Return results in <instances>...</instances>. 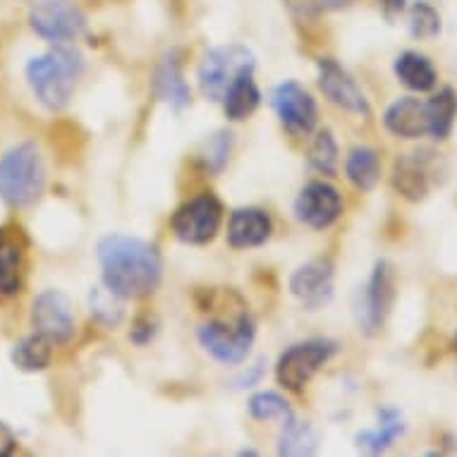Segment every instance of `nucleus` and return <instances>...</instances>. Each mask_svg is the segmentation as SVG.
<instances>
[{"label":"nucleus","mask_w":457,"mask_h":457,"mask_svg":"<svg viewBox=\"0 0 457 457\" xmlns=\"http://www.w3.org/2000/svg\"><path fill=\"white\" fill-rule=\"evenodd\" d=\"M98 263L105 287L122 300H139L156 293L163 276L161 254L154 245L129 235H105L98 242Z\"/></svg>","instance_id":"nucleus-1"},{"label":"nucleus","mask_w":457,"mask_h":457,"mask_svg":"<svg viewBox=\"0 0 457 457\" xmlns=\"http://www.w3.org/2000/svg\"><path fill=\"white\" fill-rule=\"evenodd\" d=\"M24 75L38 104L48 112H61L70 105L77 82L84 75V55L72 46L55 44L44 55L29 58Z\"/></svg>","instance_id":"nucleus-2"},{"label":"nucleus","mask_w":457,"mask_h":457,"mask_svg":"<svg viewBox=\"0 0 457 457\" xmlns=\"http://www.w3.org/2000/svg\"><path fill=\"white\" fill-rule=\"evenodd\" d=\"M44 189L46 165L37 144L20 142L0 156V199L8 206H31Z\"/></svg>","instance_id":"nucleus-3"},{"label":"nucleus","mask_w":457,"mask_h":457,"mask_svg":"<svg viewBox=\"0 0 457 457\" xmlns=\"http://www.w3.org/2000/svg\"><path fill=\"white\" fill-rule=\"evenodd\" d=\"M199 345L220 364H242L254 345L256 323L242 312L233 321H209L196 330Z\"/></svg>","instance_id":"nucleus-4"},{"label":"nucleus","mask_w":457,"mask_h":457,"mask_svg":"<svg viewBox=\"0 0 457 457\" xmlns=\"http://www.w3.org/2000/svg\"><path fill=\"white\" fill-rule=\"evenodd\" d=\"M395 302V270L388 262H378L354 295V321L364 336H376L386 326Z\"/></svg>","instance_id":"nucleus-5"},{"label":"nucleus","mask_w":457,"mask_h":457,"mask_svg":"<svg viewBox=\"0 0 457 457\" xmlns=\"http://www.w3.org/2000/svg\"><path fill=\"white\" fill-rule=\"evenodd\" d=\"M254 55L247 46L233 44L209 48L196 70L199 87L211 101H223L230 84L245 72H254Z\"/></svg>","instance_id":"nucleus-6"},{"label":"nucleus","mask_w":457,"mask_h":457,"mask_svg":"<svg viewBox=\"0 0 457 457\" xmlns=\"http://www.w3.org/2000/svg\"><path fill=\"white\" fill-rule=\"evenodd\" d=\"M337 353L336 340L314 337L287 347L276 364V378L285 390H302Z\"/></svg>","instance_id":"nucleus-7"},{"label":"nucleus","mask_w":457,"mask_h":457,"mask_svg":"<svg viewBox=\"0 0 457 457\" xmlns=\"http://www.w3.org/2000/svg\"><path fill=\"white\" fill-rule=\"evenodd\" d=\"M29 27L51 44H70L87 29V15L75 0H31Z\"/></svg>","instance_id":"nucleus-8"},{"label":"nucleus","mask_w":457,"mask_h":457,"mask_svg":"<svg viewBox=\"0 0 457 457\" xmlns=\"http://www.w3.org/2000/svg\"><path fill=\"white\" fill-rule=\"evenodd\" d=\"M220 225H223V206L209 192L192 196L189 202L182 204L170 220L175 237L185 245H206L216 237Z\"/></svg>","instance_id":"nucleus-9"},{"label":"nucleus","mask_w":457,"mask_h":457,"mask_svg":"<svg viewBox=\"0 0 457 457\" xmlns=\"http://www.w3.org/2000/svg\"><path fill=\"white\" fill-rule=\"evenodd\" d=\"M31 328L48 337L53 345H65L75 337L77 319L72 302L61 290H44L31 304Z\"/></svg>","instance_id":"nucleus-10"},{"label":"nucleus","mask_w":457,"mask_h":457,"mask_svg":"<svg viewBox=\"0 0 457 457\" xmlns=\"http://www.w3.org/2000/svg\"><path fill=\"white\" fill-rule=\"evenodd\" d=\"M270 105L276 111L278 120L293 135H309L319 120V105L300 82H280L270 91Z\"/></svg>","instance_id":"nucleus-11"},{"label":"nucleus","mask_w":457,"mask_h":457,"mask_svg":"<svg viewBox=\"0 0 457 457\" xmlns=\"http://www.w3.org/2000/svg\"><path fill=\"white\" fill-rule=\"evenodd\" d=\"M295 216L312 230H326L343 216V196L328 182H309L295 199Z\"/></svg>","instance_id":"nucleus-12"},{"label":"nucleus","mask_w":457,"mask_h":457,"mask_svg":"<svg viewBox=\"0 0 457 457\" xmlns=\"http://www.w3.org/2000/svg\"><path fill=\"white\" fill-rule=\"evenodd\" d=\"M29 240L17 223L0 225V297H12L22 290L27 273Z\"/></svg>","instance_id":"nucleus-13"},{"label":"nucleus","mask_w":457,"mask_h":457,"mask_svg":"<svg viewBox=\"0 0 457 457\" xmlns=\"http://www.w3.org/2000/svg\"><path fill=\"white\" fill-rule=\"evenodd\" d=\"M319 87H321L323 96L343 111L354 112V115H369L371 111L367 94L354 82V77L330 58L319 61Z\"/></svg>","instance_id":"nucleus-14"},{"label":"nucleus","mask_w":457,"mask_h":457,"mask_svg":"<svg viewBox=\"0 0 457 457\" xmlns=\"http://www.w3.org/2000/svg\"><path fill=\"white\" fill-rule=\"evenodd\" d=\"M333 263L328 259H312L302 263L290 276V293L304 304L309 312L323 309L333 300Z\"/></svg>","instance_id":"nucleus-15"},{"label":"nucleus","mask_w":457,"mask_h":457,"mask_svg":"<svg viewBox=\"0 0 457 457\" xmlns=\"http://www.w3.org/2000/svg\"><path fill=\"white\" fill-rule=\"evenodd\" d=\"M436 154L431 151H417L407 156L397 158L393 168V187L400 196L410 202H421L427 199L431 187H434V168Z\"/></svg>","instance_id":"nucleus-16"},{"label":"nucleus","mask_w":457,"mask_h":457,"mask_svg":"<svg viewBox=\"0 0 457 457\" xmlns=\"http://www.w3.org/2000/svg\"><path fill=\"white\" fill-rule=\"evenodd\" d=\"M273 233V220L269 211L247 206V209L233 211V216L228 220V242L235 249L262 247Z\"/></svg>","instance_id":"nucleus-17"},{"label":"nucleus","mask_w":457,"mask_h":457,"mask_svg":"<svg viewBox=\"0 0 457 457\" xmlns=\"http://www.w3.org/2000/svg\"><path fill=\"white\" fill-rule=\"evenodd\" d=\"M383 125L390 135L400 137V139H420L421 135H428L427 105L412 96L397 98L383 115Z\"/></svg>","instance_id":"nucleus-18"},{"label":"nucleus","mask_w":457,"mask_h":457,"mask_svg":"<svg viewBox=\"0 0 457 457\" xmlns=\"http://www.w3.org/2000/svg\"><path fill=\"white\" fill-rule=\"evenodd\" d=\"M154 91H156V96L168 104L175 111H182V108H187L192 104V89H189V84L185 82V77H182L180 70V61H178V55L170 53L163 62H161V68L156 72V79H154Z\"/></svg>","instance_id":"nucleus-19"},{"label":"nucleus","mask_w":457,"mask_h":457,"mask_svg":"<svg viewBox=\"0 0 457 457\" xmlns=\"http://www.w3.org/2000/svg\"><path fill=\"white\" fill-rule=\"evenodd\" d=\"M393 70H395L397 82L410 91H417V94L431 91L438 82V72H436L434 62L420 51L400 53L395 62H393Z\"/></svg>","instance_id":"nucleus-20"},{"label":"nucleus","mask_w":457,"mask_h":457,"mask_svg":"<svg viewBox=\"0 0 457 457\" xmlns=\"http://www.w3.org/2000/svg\"><path fill=\"white\" fill-rule=\"evenodd\" d=\"M405 420L403 412L395 407H381L378 410V424L374 428H367L357 434V445L367 450L371 455H378L383 450H388L393 443L405 434Z\"/></svg>","instance_id":"nucleus-21"},{"label":"nucleus","mask_w":457,"mask_h":457,"mask_svg":"<svg viewBox=\"0 0 457 457\" xmlns=\"http://www.w3.org/2000/svg\"><path fill=\"white\" fill-rule=\"evenodd\" d=\"M262 104V91L254 82V72H245L230 84V89L223 96L225 118L233 122L247 120L249 115Z\"/></svg>","instance_id":"nucleus-22"},{"label":"nucleus","mask_w":457,"mask_h":457,"mask_svg":"<svg viewBox=\"0 0 457 457\" xmlns=\"http://www.w3.org/2000/svg\"><path fill=\"white\" fill-rule=\"evenodd\" d=\"M427 122H428V135L434 137L436 142H445L455 128L457 120V94L455 89H441L438 94L428 98L427 104Z\"/></svg>","instance_id":"nucleus-23"},{"label":"nucleus","mask_w":457,"mask_h":457,"mask_svg":"<svg viewBox=\"0 0 457 457\" xmlns=\"http://www.w3.org/2000/svg\"><path fill=\"white\" fill-rule=\"evenodd\" d=\"M10 360L20 371L27 374H37V371H46L51 367L53 360V343L41 333H31V336L22 337L20 343H15Z\"/></svg>","instance_id":"nucleus-24"},{"label":"nucleus","mask_w":457,"mask_h":457,"mask_svg":"<svg viewBox=\"0 0 457 457\" xmlns=\"http://www.w3.org/2000/svg\"><path fill=\"white\" fill-rule=\"evenodd\" d=\"M347 180L361 192H371L381 180V158L371 146H357L345 161Z\"/></svg>","instance_id":"nucleus-25"},{"label":"nucleus","mask_w":457,"mask_h":457,"mask_svg":"<svg viewBox=\"0 0 457 457\" xmlns=\"http://www.w3.org/2000/svg\"><path fill=\"white\" fill-rule=\"evenodd\" d=\"M319 450V434L309 421H287L278 441L280 455H314Z\"/></svg>","instance_id":"nucleus-26"},{"label":"nucleus","mask_w":457,"mask_h":457,"mask_svg":"<svg viewBox=\"0 0 457 457\" xmlns=\"http://www.w3.org/2000/svg\"><path fill=\"white\" fill-rule=\"evenodd\" d=\"M247 410L256 421H280V424H287V421L295 420L290 403L283 395L273 393V390H262V393L249 397Z\"/></svg>","instance_id":"nucleus-27"},{"label":"nucleus","mask_w":457,"mask_h":457,"mask_svg":"<svg viewBox=\"0 0 457 457\" xmlns=\"http://www.w3.org/2000/svg\"><path fill=\"white\" fill-rule=\"evenodd\" d=\"M407 27H410V34L414 38L428 41V38H436L441 34V15H438V10L434 5H428L427 0H420L407 12Z\"/></svg>","instance_id":"nucleus-28"},{"label":"nucleus","mask_w":457,"mask_h":457,"mask_svg":"<svg viewBox=\"0 0 457 457\" xmlns=\"http://www.w3.org/2000/svg\"><path fill=\"white\" fill-rule=\"evenodd\" d=\"M309 163L323 175H336L337 146L328 129H321L309 146Z\"/></svg>","instance_id":"nucleus-29"},{"label":"nucleus","mask_w":457,"mask_h":457,"mask_svg":"<svg viewBox=\"0 0 457 457\" xmlns=\"http://www.w3.org/2000/svg\"><path fill=\"white\" fill-rule=\"evenodd\" d=\"M120 295H115L111 287H91L89 295V307L91 316H96L98 321L115 326L122 319V304Z\"/></svg>","instance_id":"nucleus-30"},{"label":"nucleus","mask_w":457,"mask_h":457,"mask_svg":"<svg viewBox=\"0 0 457 457\" xmlns=\"http://www.w3.org/2000/svg\"><path fill=\"white\" fill-rule=\"evenodd\" d=\"M230 151H233V135L230 132H216L213 137H209V142L204 144V151H202V158L206 168L211 170H223L225 163H228V158H230Z\"/></svg>","instance_id":"nucleus-31"},{"label":"nucleus","mask_w":457,"mask_h":457,"mask_svg":"<svg viewBox=\"0 0 457 457\" xmlns=\"http://www.w3.org/2000/svg\"><path fill=\"white\" fill-rule=\"evenodd\" d=\"M287 3H290L297 12H302V15H316V12H321V10L340 8V5H343V0H287Z\"/></svg>","instance_id":"nucleus-32"},{"label":"nucleus","mask_w":457,"mask_h":457,"mask_svg":"<svg viewBox=\"0 0 457 457\" xmlns=\"http://www.w3.org/2000/svg\"><path fill=\"white\" fill-rule=\"evenodd\" d=\"M15 450H17L15 431H12L5 421H0V457L12 455Z\"/></svg>","instance_id":"nucleus-33"},{"label":"nucleus","mask_w":457,"mask_h":457,"mask_svg":"<svg viewBox=\"0 0 457 457\" xmlns=\"http://www.w3.org/2000/svg\"><path fill=\"white\" fill-rule=\"evenodd\" d=\"M151 336H154V326H151V323H144L142 319L137 321L135 330L129 333V337L135 340L137 345H146V343H149V340H151Z\"/></svg>","instance_id":"nucleus-34"},{"label":"nucleus","mask_w":457,"mask_h":457,"mask_svg":"<svg viewBox=\"0 0 457 457\" xmlns=\"http://www.w3.org/2000/svg\"><path fill=\"white\" fill-rule=\"evenodd\" d=\"M262 367H263V364H256V367L252 369L249 374L240 376V378L235 381V386H237V388H252V386H256V383L262 381V374H263Z\"/></svg>","instance_id":"nucleus-35"},{"label":"nucleus","mask_w":457,"mask_h":457,"mask_svg":"<svg viewBox=\"0 0 457 457\" xmlns=\"http://www.w3.org/2000/svg\"><path fill=\"white\" fill-rule=\"evenodd\" d=\"M378 5H381L388 15H400V12H405L407 10V0H378Z\"/></svg>","instance_id":"nucleus-36"},{"label":"nucleus","mask_w":457,"mask_h":457,"mask_svg":"<svg viewBox=\"0 0 457 457\" xmlns=\"http://www.w3.org/2000/svg\"><path fill=\"white\" fill-rule=\"evenodd\" d=\"M455 353H457V337H455Z\"/></svg>","instance_id":"nucleus-37"}]
</instances>
